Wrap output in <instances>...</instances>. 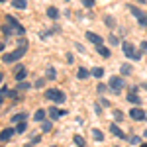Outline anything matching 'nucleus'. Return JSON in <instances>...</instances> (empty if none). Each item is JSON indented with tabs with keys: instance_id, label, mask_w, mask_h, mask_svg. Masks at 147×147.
I'll return each instance as SVG.
<instances>
[{
	"instance_id": "f257e3e1",
	"label": "nucleus",
	"mask_w": 147,
	"mask_h": 147,
	"mask_svg": "<svg viewBox=\"0 0 147 147\" xmlns=\"http://www.w3.org/2000/svg\"><path fill=\"white\" fill-rule=\"evenodd\" d=\"M26 51H28V41H20V47H18V49H14L10 53H4V55H2V61H4V63H14V61L22 59Z\"/></svg>"
},
{
	"instance_id": "f03ea898",
	"label": "nucleus",
	"mask_w": 147,
	"mask_h": 147,
	"mask_svg": "<svg viewBox=\"0 0 147 147\" xmlns=\"http://www.w3.org/2000/svg\"><path fill=\"white\" fill-rule=\"evenodd\" d=\"M45 96L49 98V100H55L57 104H63L65 102V94L61 90H57V88H49V90H45Z\"/></svg>"
},
{
	"instance_id": "7ed1b4c3",
	"label": "nucleus",
	"mask_w": 147,
	"mask_h": 147,
	"mask_svg": "<svg viewBox=\"0 0 147 147\" xmlns=\"http://www.w3.org/2000/svg\"><path fill=\"white\" fill-rule=\"evenodd\" d=\"M129 12H131V14H134V16L137 18L139 26L147 30V14H145V12H143V10H139V8H134V6H129Z\"/></svg>"
},
{
	"instance_id": "20e7f679",
	"label": "nucleus",
	"mask_w": 147,
	"mask_h": 147,
	"mask_svg": "<svg viewBox=\"0 0 147 147\" xmlns=\"http://www.w3.org/2000/svg\"><path fill=\"white\" fill-rule=\"evenodd\" d=\"M122 49H124V53L129 57V59H134V61H139V59H141V53L136 51L131 43H122Z\"/></svg>"
},
{
	"instance_id": "39448f33",
	"label": "nucleus",
	"mask_w": 147,
	"mask_h": 147,
	"mask_svg": "<svg viewBox=\"0 0 147 147\" xmlns=\"http://www.w3.org/2000/svg\"><path fill=\"white\" fill-rule=\"evenodd\" d=\"M124 86H125L124 79H120V77H112V79H110V88H112V92H116V94H118V92L122 90Z\"/></svg>"
},
{
	"instance_id": "423d86ee",
	"label": "nucleus",
	"mask_w": 147,
	"mask_h": 147,
	"mask_svg": "<svg viewBox=\"0 0 147 147\" xmlns=\"http://www.w3.org/2000/svg\"><path fill=\"white\" fill-rule=\"evenodd\" d=\"M86 39L90 41V43H94L96 47H100L102 43H104V39H102L100 35H96V34H92V32H86Z\"/></svg>"
},
{
	"instance_id": "0eeeda50",
	"label": "nucleus",
	"mask_w": 147,
	"mask_h": 147,
	"mask_svg": "<svg viewBox=\"0 0 147 147\" xmlns=\"http://www.w3.org/2000/svg\"><path fill=\"white\" fill-rule=\"evenodd\" d=\"M6 20H8V24H10V26H14V30H16L18 34H24V28L20 26V22H18V20H16L14 16H8Z\"/></svg>"
},
{
	"instance_id": "6e6552de",
	"label": "nucleus",
	"mask_w": 147,
	"mask_h": 147,
	"mask_svg": "<svg viewBox=\"0 0 147 147\" xmlns=\"http://www.w3.org/2000/svg\"><path fill=\"white\" fill-rule=\"evenodd\" d=\"M129 116H131L134 120H137V122H139V120H143V118H145V112H143L141 108H131Z\"/></svg>"
},
{
	"instance_id": "1a4fd4ad",
	"label": "nucleus",
	"mask_w": 147,
	"mask_h": 147,
	"mask_svg": "<svg viewBox=\"0 0 147 147\" xmlns=\"http://www.w3.org/2000/svg\"><path fill=\"white\" fill-rule=\"evenodd\" d=\"M26 75H28V71L24 67H16V80H18V82H22V80L26 79Z\"/></svg>"
},
{
	"instance_id": "9d476101",
	"label": "nucleus",
	"mask_w": 147,
	"mask_h": 147,
	"mask_svg": "<svg viewBox=\"0 0 147 147\" xmlns=\"http://www.w3.org/2000/svg\"><path fill=\"white\" fill-rule=\"evenodd\" d=\"M127 100L131 102V104H141V98L136 94V88H131V92L127 94Z\"/></svg>"
},
{
	"instance_id": "9b49d317",
	"label": "nucleus",
	"mask_w": 147,
	"mask_h": 147,
	"mask_svg": "<svg viewBox=\"0 0 147 147\" xmlns=\"http://www.w3.org/2000/svg\"><path fill=\"white\" fill-rule=\"evenodd\" d=\"M26 120H28V114L26 112H20V114H16V116H12V122H16V124H22Z\"/></svg>"
},
{
	"instance_id": "f8f14e48",
	"label": "nucleus",
	"mask_w": 147,
	"mask_h": 147,
	"mask_svg": "<svg viewBox=\"0 0 147 147\" xmlns=\"http://www.w3.org/2000/svg\"><path fill=\"white\" fill-rule=\"evenodd\" d=\"M110 131H112L114 136H118L120 139H127V137H125V134L120 129V127H118V125H110Z\"/></svg>"
},
{
	"instance_id": "ddd939ff",
	"label": "nucleus",
	"mask_w": 147,
	"mask_h": 147,
	"mask_svg": "<svg viewBox=\"0 0 147 147\" xmlns=\"http://www.w3.org/2000/svg\"><path fill=\"white\" fill-rule=\"evenodd\" d=\"M47 16H49L51 20H57V18H59V10L51 6V8H47Z\"/></svg>"
},
{
	"instance_id": "4468645a",
	"label": "nucleus",
	"mask_w": 147,
	"mask_h": 147,
	"mask_svg": "<svg viewBox=\"0 0 147 147\" xmlns=\"http://www.w3.org/2000/svg\"><path fill=\"white\" fill-rule=\"evenodd\" d=\"M90 75H92V77H96V79H102V75H104V69H102V67H94V69L90 71Z\"/></svg>"
},
{
	"instance_id": "2eb2a0df",
	"label": "nucleus",
	"mask_w": 147,
	"mask_h": 147,
	"mask_svg": "<svg viewBox=\"0 0 147 147\" xmlns=\"http://www.w3.org/2000/svg\"><path fill=\"white\" fill-rule=\"evenodd\" d=\"M12 6H14V8H20V10H24V8L28 6V2H26V0H12Z\"/></svg>"
},
{
	"instance_id": "dca6fc26",
	"label": "nucleus",
	"mask_w": 147,
	"mask_h": 147,
	"mask_svg": "<svg viewBox=\"0 0 147 147\" xmlns=\"http://www.w3.org/2000/svg\"><path fill=\"white\" fill-rule=\"evenodd\" d=\"M12 136H14V129H4L0 139H2V141H8V139H12Z\"/></svg>"
},
{
	"instance_id": "f3484780",
	"label": "nucleus",
	"mask_w": 147,
	"mask_h": 147,
	"mask_svg": "<svg viewBox=\"0 0 147 147\" xmlns=\"http://www.w3.org/2000/svg\"><path fill=\"white\" fill-rule=\"evenodd\" d=\"M92 136H94V139H96V141H102V139H104V134H102L100 129H96V127L92 129Z\"/></svg>"
},
{
	"instance_id": "a211bd4d",
	"label": "nucleus",
	"mask_w": 147,
	"mask_h": 147,
	"mask_svg": "<svg viewBox=\"0 0 147 147\" xmlns=\"http://www.w3.org/2000/svg\"><path fill=\"white\" fill-rule=\"evenodd\" d=\"M96 49H98V53H100L102 57H110V49H108V47L100 45V47H96Z\"/></svg>"
},
{
	"instance_id": "6ab92c4d",
	"label": "nucleus",
	"mask_w": 147,
	"mask_h": 147,
	"mask_svg": "<svg viewBox=\"0 0 147 147\" xmlns=\"http://www.w3.org/2000/svg\"><path fill=\"white\" fill-rule=\"evenodd\" d=\"M120 71H122V75H131V65H122V67H120Z\"/></svg>"
},
{
	"instance_id": "aec40b11",
	"label": "nucleus",
	"mask_w": 147,
	"mask_h": 147,
	"mask_svg": "<svg viewBox=\"0 0 147 147\" xmlns=\"http://www.w3.org/2000/svg\"><path fill=\"white\" fill-rule=\"evenodd\" d=\"M34 118H35V120H37V122H41V120L45 118V110H37V112L34 114Z\"/></svg>"
},
{
	"instance_id": "412c9836",
	"label": "nucleus",
	"mask_w": 147,
	"mask_h": 147,
	"mask_svg": "<svg viewBox=\"0 0 147 147\" xmlns=\"http://www.w3.org/2000/svg\"><path fill=\"white\" fill-rule=\"evenodd\" d=\"M86 77H90V71H86V69H79V79H86Z\"/></svg>"
},
{
	"instance_id": "4be33fe9",
	"label": "nucleus",
	"mask_w": 147,
	"mask_h": 147,
	"mask_svg": "<svg viewBox=\"0 0 147 147\" xmlns=\"http://www.w3.org/2000/svg\"><path fill=\"white\" fill-rule=\"evenodd\" d=\"M61 114H63V112H59V110H57V108H51V110H49V116H51V118H53V120H55V118H59V116H61Z\"/></svg>"
},
{
	"instance_id": "5701e85b",
	"label": "nucleus",
	"mask_w": 147,
	"mask_h": 147,
	"mask_svg": "<svg viewBox=\"0 0 147 147\" xmlns=\"http://www.w3.org/2000/svg\"><path fill=\"white\" fill-rule=\"evenodd\" d=\"M127 141H129V143H131V145H139V143H141V139H139V137H136V136L127 137Z\"/></svg>"
},
{
	"instance_id": "b1692460",
	"label": "nucleus",
	"mask_w": 147,
	"mask_h": 147,
	"mask_svg": "<svg viewBox=\"0 0 147 147\" xmlns=\"http://www.w3.org/2000/svg\"><path fill=\"white\" fill-rule=\"evenodd\" d=\"M26 127H28V124H26V122H22V124H18L16 131H18V134H24V131H26Z\"/></svg>"
},
{
	"instance_id": "393cba45",
	"label": "nucleus",
	"mask_w": 147,
	"mask_h": 147,
	"mask_svg": "<svg viewBox=\"0 0 147 147\" xmlns=\"http://www.w3.org/2000/svg\"><path fill=\"white\" fill-rule=\"evenodd\" d=\"M75 143H77L79 147H84V139H82L80 136H75Z\"/></svg>"
},
{
	"instance_id": "a878e982",
	"label": "nucleus",
	"mask_w": 147,
	"mask_h": 147,
	"mask_svg": "<svg viewBox=\"0 0 147 147\" xmlns=\"http://www.w3.org/2000/svg\"><path fill=\"white\" fill-rule=\"evenodd\" d=\"M28 88H30V84H28V82H20L16 90H28Z\"/></svg>"
},
{
	"instance_id": "bb28decb",
	"label": "nucleus",
	"mask_w": 147,
	"mask_h": 147,
	"mask_svg": "<svg viewBox=\"0 0 147 147\" xmlns=\"http://www.w3.org/2000/svg\"><path fill=\"white\" fill-rule=\"evenodd\" d=\"M47 79H55V69H47Z\"/></svg>"
},
{
	"instance_id": "cd10ccee",
	"label": "nucleus",
	"mask_w": 147,
	"mask_h": 147,
	"mask_svg": "<svg viewBox=\"0 0 147 147\" xmlns=\"http://www.w3.org/2000/svg\"><path fill=\"white\" fill-rule=\"evenodd\" d=\"M82 4H84L86 8H92V6H94V0H82Z\"/></svg>"
},
{
	"instance_id": "c85d7f7f",
	"label": "nucleus",
	"mask_w": 147,
	"mask_h": 147,
	"mask_svg": "<svg viewBox=\"0 0 147 147\" xmlns=\"http://www.w3.org/2000/svg\"><path fill=\"white\" fill-rule=\"evenodd\" d=\"M2 34L4 35H12V30L8 28V26H4V28H2Z\"/></svg>"
},
{
	"instance_id": "c756f323",
	"label": "nucleus",
	"mask_w": 147,
	"mask_h": 147,
	"mask_svg": "<svg viewBox=\"0 0 147 147\" xmlns=\"http://www.w3.org/2000/svg\"><path fill=\"white\" fill-rule=\"evenodd\" d=\"M106 24H108L110 28H114V18L112 16H106Z\"/></svg>"
},
{
	"instance_id": "7c9ffc66",
	"label": "nucleus",
	"mask_w": 147,
	"mask_h": 147,
	"mask_svg": "<svg viewBox=\"0 0 147 147\" xmlns=\"http://www.w3.org/2000/svg\"><path fill=\"white\" fill-rule=\"evenodd\" d=\"M96 90H98V92H100V94H102V92H106V90H108V88H106V86H104V84H102V82H100V84L96 86Z\"/></svg>"
},
{
	"instance_id": "2f4dec72",
	"label": "nucleus",
	"mask_w": 147,
	"mask_h": 147,
	"mask_svg": "<svg viewBox=\"0 0 147 147\" xmlns=\"http://www.w3.org/2000/svg\"><path fill=\"white\" fill-rule=\"evenodd\" d=\"M51 129V122H43V131H49Z\"/></svg>"
},
{
	"instance_id": "473e14b6",
	"label": "nucleus",
	"mask_w": 147,
	"mask_h": 147,
	"mask_svg": "<svg viewBox=\"0 0 147 147\" xmlns=\"http://www.w3.org/2000/svg\"><path fill=\"white\" fill-rule=\"evenodd\" d=\"M43 84H45V80H43V79H37V82H35V86H37V88H39V86H43Z\"/></svg>"
},
{
	"instance_id": "72a5a7b5",
	"label": "nucleus",
	"mask_w": 147,
	"mask_h": 147,
	"mask_svg": "<svg viewBox=\"0 0 147 147\" xmlns=\"http://www.w3.org/2000/svg\"><path fill=\"white\" fill-rule=\"evenodd\" d=\"M141 49H143V51L147 53V41H141Z\"/></svg>"
},
{
	"instance_id": "f704fd0d",
	"label": "nucleus",
	"mask_w": 147,
	"mask_h": 147,
	"mask_svg": "<svg viewBox=\"0 0 147 147\" xmlns=\"http://www.w3.org/2000/svg\"><path fill=\"white\" fill-rule=\"evenodd\" d=\"M139 147H147V143H141V145H139Z\"/></svg>"
},
{
	"instance_id": "c9c22d12",
	"label": "nucleus",
	"mask_w": 147,
	"mask_h": 147,
	"mask_svg": "<svg viewBox=\"0 0 147 147\" xmlns=\"http://www.w3.org/2000/svg\"><path fill=\"white\" fill-rule=\"evenodd\" d=\"M137 2H145V4H147V0H137Z\"/></svg>"
},
{
	"instance_id": "e433bc0d",
	"label": "nucleus",
	"mask_w": 147,
	"mask_h": 147,
	"mask_svg": "<svg viewBox=\"0 0 147 147\" xmlns=\"http://www.w3.org/2000/svg\"><path fill=\"white\" fill-rule=\"evenodd\" d=\"M143 137H147V129H145V134H143Z\"/></svg>"
}]
</instances>
